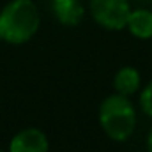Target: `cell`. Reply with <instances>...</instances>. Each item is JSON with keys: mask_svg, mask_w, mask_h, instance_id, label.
<instances>
[{"mask_svg": "<svg viewBox=\"0 0 152 152\" xmlns=\"http://www.w3.org/2000/svg\"><path fill=\"white\" fill-rule=\"evenodd\" d=\"M41 16L32 0H12L0 12V37L11 44H23L37 32Z\"/></svg>", "mask_w": 152, "mask_h": 152, "instance_id": "6da1fadb", "label": "cell"}, {"mask_svg": "<svg viewBox=\"0 0 152 152\" xmlns=\"http://www.w3.org/2000/svg\"><path fill=\"white\" fill-rule=\"evenodd\" d=\"M99 124L108 138L113 142H126L133 136L136 127V110L127 96L112 94L99 104Z\"/></svg>", "mask_w": 152, "mask_h": 152, "instance_id": "7a4b0ae2", "label": "cell"}, {"mask_svg": "<svg viewBox=\"0 0 152 152\" xmlns=\"http://www.w3.org/2000/svg\"><path fill=\"white\" fill-rule=\"evenodd\" d=\"M88 9L94 21L108 30L126 28L131 12L129 0H88Z\"/></svg>", "mask_w": 152, "mask_h": 152, "instance_id": "3957f363", "label": "cell"}, {"mask_svg": "<svg viewBox=\"0 0 152 152\" xmlns=\"http://www.w3.org/2000/svg\"><path fill=\"white\" fill-rule=\"evenodd\" d=\"M48 149L50 143L46 134L36 127L20 131L9 145V152H48Z\"/></svg>", "mask_w": 152, "mask_h": 152, "instance_id": "277c9868", "label": "cell"}, {"mask_svg": "<svg viewBox=\"0 0 152 152\" xmlns=\"http://www.w3.org/2000/svg\"><path fill=\"white\" fill-rule=\"evenodd\" d=\"M53 14L62 25L75 27L81 21L85 9L80 0H53Z\"/></svg>", "mask_w": 152, "mask_h": 152, "instance_id": "5b68a950", "label": "cell"}, {"mask_svg": "<svg viewBox=\"0 0 152 152\" xmlns=\"http://www.w3.org/2000/svg\"><path fill=\"white\" fill-rule=\"evenodd\" d=\"M127 30L136 39H151L152 37V11L149 9H134L129 12Z\"/></svg>", "mask_w": 152, "mask_h": 152, "instance_id": "8992f818", "label": "cell"}, {"mask_svg": "<svg viewBox=\"0 0 152 152\" xmlns=\"http://www.w3.org/2000/svg\"><path fill=\"white\" fill-rule=\"evenodd\" d=\"M140 85H142L140 71L136 67H131V66L120 67L113 78L115 92L122 94V96H127V97L133 96V94H136V90L140 88Z\"/></svg>", "mask_w": 152, "mask_h": 152, "instance_id": "52a82bcc", "label": "cell"}, {"mask_svg": "<svg viewBox=\"0 0 152 152\" xmlns=\"http://www.w3.org/2000/svg\"><path fill=\"white\" fill-rule=\"evenodd\" d=\"M140 106H142V112L152 118V81H149V85L140 94Z\"/></svg>", "mask_w": 152, "mask_h": 152, "instance_id": "ba28073f", "label": "cell"}, {"mask_svg": "<svg viewBox=\"0 0 152 152\" xmlns=\"http://www.w3.org/2000/svg\"><path fill=\"white\" fill-rule=\"evenodd\" d=\"M147 152H152V129L149 133V138H147Z\"/></svg>", "mask_w": 152, "mask_h": 152, "instance_id": "9c48e42d", "label": "cell"}, {"mask_svg": "<svg viewBox=\"0 0 152 152\" xmlns=\"http://www.w3.org/2000/svg\"><path fill=\"white\" fill-rule=\"evenodd\" d=\"M0 39H2V37H0Z\"/></svg>", "mask_w": 152, "mask_h": 152, "instance_id": "30bf717a", "label": "cell"}, {"mask_svg": "<svg viewBox=\"0 0 152 152\" xmlns=\"http://www.w3.org/2000/svg\"><path fill=\"white\" fill-rule=\"evenodd\" d=\"M0 152H2V151H0Z\"/></svg>", "mask_w": 152, "mask_h": 152, "instance_id": "8fae6325", "label": "cell"}]
</instances>
